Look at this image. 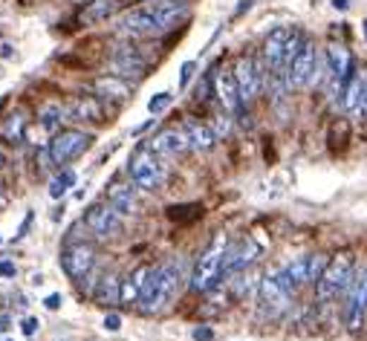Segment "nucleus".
<instances>
[{
  "mask_svg": "<svg viewBox=\"0 0 367 341\" xmlns=\"http://www.w3.org/2000/svg\"><path fill=\"white\" fill-rule=\"evenodd\" d=\"M214 92H217L220 104H223L229 113H240L243 104H246V102H243V96H240L234 70H217V73H214Z\"/></svg>",
  "mask_w": 367,
  "mask_h": 341,
  "instance_id": "obj_16",
  "label": "nucleus"
},
{
  "mask_svg": "<svg viewBox=\"0 0 367 341\" xmlns=\"http://www.w3.org/2000/svg\"><path fill=\"white\" fill-rule=\"evenodd\" d=\"M260 306H263V313H269V316H281L284 309L289 306V298H292V292L281 284V277H278V272L275 275H266L263 281H260Z\"/></svg>",
  "mask_w": 367,
  "mask_h": 341,
  "instance_id": "obj_14",
  "label": "nucleus"
},
{
  "mask_svg": "<svg viewBox=\"0 0 367 341\" xmlns=\"http://www.w3.org/2000/svg\"><path fill=\"white\" fill-rule=\"evenodd\" d=\"M61 304H64V295H58V292H52V295L44 298V306H47V309H58Z\"/></svg>",
  "mask_w": 367,
  "mask_h": 341,
  "instance_id": "obj_34",
  "label": "nucleus"
},
{
  "mask_svg": "<svg viewBox=\"0 0 367 341\" xmlns=\"http://www.w3.org/2000/svg\"><path fill=\"white\" fill-rule=\"evenodd\" d=\"M96 92H99V99L121 102V99L131 96V87H128L125 78H119V76H104V78L96 81Z\"/></svg>",
  "mask_w": 367,
  "mask_h": 341,
  "instance_id": "obj_23",
  "label": "nucleus"
},
{
  "mask_svg": "<svg viewBox=\"0 0 367 341\" xmlns=\"http://www.w3.org/2000/svg\"><path fill=\"white\" fill-rule=\"evenodd\" d=\"M303 44V35L292 26H278L272 29L263 41V64H266V73L269 76H281L289 70L292 58L298 55Z\"/></svg>",
  "mask_w": 367,
  "mask_h": 341,
  "instance_id": "obj_3",
  "label": "nucleus"
},
{
  "mask_svg": "<svg viewBox=\"0 0 367 341\" xmlns=\"http://www.w3.org/2000/svg\"><path fill=\"white\" fill-rule=\"evenodd\" d=\"M353 275H356L353 255H350V252H335V255L327 261L321 277L315 281V301H318V304H330V301H335V298H342V295L347 292L350 281H353Z\"/></svg>",
  "mask_w": 367,
  "mask_h": 341,
  "instance_id": "obj_4",
  "label": "nucleus"
},
{
  "mask_svg": "<svg viewBox=\"0 0 367 341\" xmlns=\"http://www.w3.org/2000/svg\"><path fill=\"white\" fill-rule=\"evenodd\" d=\"M38 327H41V321H38V318H26L20 330H23V335H35V330H38Z\"/></svg>",
  "mask_w": 367,
  "mask_h": 341,
  "instance_id": "obj_35",
  "label": "nucleus"
},
{
  "mask_svg": "<svg viewBox=\"0 0 367 341\" xmlns=\"http://www.w3.org/2000/svg\"><path fill=\"white\" fill-rule=\"evenodd\" d=\"M367 318V266L353 275L344 292V324L347 330H359Z\"/></svg>",
  "mask_w": 367,
  "mask_h": 341,
  "instance_id": "obj_8",
  "label": "nucleus"
},
{
  "mask_svg": "<svg viewBox=\"0 0 367 341\" xmlns=\"http://www.w3.org/2000/svg\"><path fill=\"white\" fill-rule=\"evenodd\" d=\"M93 263H96V252H93V246H87V243H70L67 249L61 252V266H64V272L70 277H76V281H81V277L93 272Z\"/></svg>",
  "mask_w": 367,
  "mask_h": 341,
  "instance_id": "obj_12",
  "label": "nucleus"
},
{
  "mask_svg": "<svg viewBox=\"0 0 367 341\" xmlns=\"http://www.w3.org/2000/svg\"><path fill=\"white\" fill-rule=\"evenodd\" d=\"M9 341H12V338H9Z\"/></svg>",
  "mask_w": 367,
  "mask_h": 341,
  "instance_id": "obj_42",
  "label": "nucleus"
},
{
  "mask_svg": "<svg viewBox=\"0 0 367 341\" xmlns=\"http://www.w3.org/2000/svg\"><path fill=\"white\" fill-rule=\"evenodd\" d=\"M107 203L119 211V214H131L136 211V191L131 182H113L107 189Z\"/></svg>",
  "mask_w": 367,
  "mask_h": 341,
  "instance_id": "obj_21",
  "label": "nucleus"
},
{
  "mask_svg": "<svg viewBox=\"0 0 367 341\" xmlns=\"http://www.w3.org/2000/svg\"><path fill=\"white\" fill-rule=\"evenodd\" d=\"M350 4H353V0H332V6H335V9H342V12L350 9Z\"/></svg>",
  "mask_w": 367,
  "mask_h": 341,
  "instance_id": "obj_38",
  "label": "nucleus"
},
{
  "mask_svg": "<svg viewBox=\"0 0 367 341\" xmlns=\"http://www.w3.org/2000/svg\"><path fill=\"white\" fill-rule=\"evenodd\" d=\"M93 298H96L99 304H119V301H121V277H116V275H102L99 284H96Z\"/></svg>",
  "mask_w": 367,
  "mask_h": 341,
  "instance_id": "obj_26",
  "label": "nucleus"
},
{
  "mask_svg": "<svg viewBox=\"0 0 367 341\" xmlns=\"http://www.w3.org/2000/svg\"><path fill=\"white\" fill-rule=\"evenodd\" d=\"M102 327H104V330H110V333H116V330L121 327V318H119L116 313H107V316H104V324H102Z\"/></svg>",
  "mask_w": 367,
  "mask_h": 341,
  "instance_id": "obj_33",
  "label": "nucleus"
},
{
  "mask_svg": "<svg viewBox=\"0 0 367 341\" xmlns=\"http://www.w3.org/2000/svg\"><path fill=\"white\" fill-rule=\"evenodd\" d=\"M364 119H367V90H364V102H361V110H359Z\"/></svg>",
  "mask_w": 367,
  "mask_h": 341,
  "instance_id": "obj_39",
  "label": "nucleus"
},
{
  "mask_svg": "<svg viewBox=\"0 0 367 341\" xmlns=\"http://www.w3.org/2000/svg\"><path fill=\"white\" fill-rule=\"evenodd\" d=\"M327 261H330L327 255H303V258H295L289 266H284L278 272V277H281V284L295 295L303 284H315L318 281L324 266H327Z\"/></svg>",
  "mask_w": 367,
  "mask_h": 341,
  "instance_id": "obj_7",
  "label": "nucleus"
},
{
  "mask_svg": "<svg viewBox=\"0 0 367 341\" xmlns=\"http://www.w3.org/2000/svg\"><path fill=\"white\" fill-rule=\"evenodd\" d=\"M0 243H4V237H0Z\"/></svg>",
  "mask_w": 367,
  "mask_h": 341,
  "instance_id": "obj_41",
  "label": "nucleus"
},
{
  "mask_svg": "<svg viewBox=\"0 0 367 341\" xmlns=\"http://www.w3.org/2000/svg\"><path fill=\"white\" fill-rule=\"evenodd\" d=\"M327 64L332 70L335 87L344 90V84L353 78V55H350V49H344L342 44H330L327 47Z\"/></svg>",
  "mask_w": 367,
  "mask_h": 341,
  "instance_id": "obj_19",
  "label": "nucleus"
},
{
  "mask_svg": "<svg viewBox=\"0 0 367 341\" xmlns=\"http://www.w3.org/2000/svg\"><path fill=\"white\" fill-rule=\"evenodd\" d=\"M364 90H367V81L353 73V78H350V81L344 84V90H342V104H344L347 113H359V110H361Z\"/></svg>",
  "mask_w": 367,
  "mask_h": 341,
  "instance_id": "obj_24",
  "label": "nucleus"
},
{
  "mask_svg": "<svg viewBox=\"0 0 367 341\" xmlns=\"http://www.w3.org/2000/svg\"><path fill=\"white\" fill-rule=\"evenodd\" d=\"M148 148L154 153H160V157H179V153H186L191 148V142H188V136H186L182 128H168V131H162V133H157L154 139H150Z\"/></svg>",
  "mask_w": 367,
  "mask_h": 341,
  "instance_id": "obj_18",
  "label": "nucleus"
},
{
  "mask_svg": "<svg viewBox=\"0 0 367 341\" xmlns=\"http://www.w3.org/2000/svg\"><path fill=\"white\" fill-rule=\"evenodd\" d=\"M73 185H76V171H61L58 177H52V182H49V197L52 200H61V197H64L70 189H73Z\"/></svg>",
  "mask_w": 367,
  "mask_h": 341,
  "instance_id": "obj_28",
  "label": "nucleus"
},
{
  "mask_svg": "<svg viewBox=\"0 0 367 341\" xmlns=\"http://www.w3.org/2000/svg\"><path fill=\"white\" fill-rule=\"evenodd\" d=\"M182 284V269L179 263H160V266H150V275L145 281V289L139 295V309L145 316H154L160 309H165L171 304V298L179 292Z\"/></svg>",
  "mask_w": 367,
  "mask_h": 341,
  "instance_id": "obj_2",
  "label": "nucleus"
},
{
  "mask_svg": "<svg viewBox=\"0 0 367 341\" xmlns=\"http://www.w3.org/2000/svg\"><path fill=\"white\" fill-rule=\"evenodd\" d=\"M128 171H131V179L136 189H145V191H157L165 179V165L160 160V153H154L150 148H142L133 153Z\"/></svg>",
  "mask_w": 367,
  "mask_h": 341,
  "instance_id": "obj_6",
  "label": "nucleus"
},
{
  "mask_svg": "<svg viewBox=\"0 0 367 341\" xmlns=\"http://www.w3.org/2000/svg\"><path fill=\"white\" fill-rule=\"evenodd\" d=\"M194 70H197L194 61H186V64H182V73H179V87H186V84L194 78Z\"/></svg>",
  "mask_w": 367,
  "mask_h": 341,
  "instance_id": "obj_31",
  "label": "nucleus"
},
{
  "mask_svg": "<svg viewBox=\"0 0 367 341\" xmlns=\"http://www.w3.org/2000/svg\"><path fill=\"white\" fill-rule=\"evenodd\" d=\"M258 255H260V246L255 240H240L237 246H229L226 261H223V272H220V281H231L237 272L249 269Z\"/></svg>",
  "mask_w": 367,
  "mask_h": 341,
  "instance_id": "obj_13",
  "label": "nucleus"
},
{
  "mask_svg": "<svg viewBox=\"0 0 367 341\" xmlns=\"http://www.w3.org/2000/svg\"><path fill=\"white\" fill-rule=\"evenodd\" d=\"M234 78H237V87H240V96L243 102H252L260 87H263V76L258 70V61L252 55H243L237 58V64H234Z\"/></svg>",
  "mask_w": 367,
  "mask_h": 341,
  "instance_id": "obj_15",
  "label": "nucleus"
},
{
  "mask_svg": "<svg viewBox=\"0 0 367 341\" xmlns=\"http://www.w3.org/2000/svg\"><path fill=\"white\" fill-rule=\"evenodd\" d=\"M226 252H229V237H226V232H217L214 240L208 243V249L200 255L197 266H194V275H191V289L194 292H208V289L217 287Z\"/></svg>",
  "mask_w": 367,
  "mask_h": 341,
  "instance_id": "obj_5",
  "label": "nucleus"
},
{
  "mask_svg": "<svg viewBox=\"0 0 367 341\" xmlns=\"http://www.w3.org/2000/svg\"><path fill=\"white\" fill-rule=\"evenodd\" d=\"M171 102H174V96H171V92H157V96L148 102V110L157 116V113H162L165 107H171Z\"/></svg>",
  "mask_w": 367,
  "mask_h": 341,
  "instance_id": "obj_30",
  "label": "nucleus"
},
{
  "mask_svg": "<svg viewBox=\"0 0 367 341\" xmlns=\"http://www.w3.org/2000/svg\"><path fill=\"white\" fill-rule=\"evenodd\" d=\"M15 275V263L12 261H0V277H12Z\"/></svg>",
  "mask_w": 367,
  "mask_h": 341,
  "instance_id": "obj_37",
  "label": "nucleus"
},
{
  "mask_svg": "<svg viewBox=\"0 0 367 341\" xmlns=\"http://www.w3.org/2000/svg\"><path fill=\"white\" fill-rule=\"evenodd\" d=\"M113 70H116V76H133V78H139V76H145V70H148V58L142 55L139 47L121 44V47L113 52Z\"/></svg>",
  "mask_w": 367,
  "mask_h": 341,
  "instance_id": "obj_17",
  "label": "nucleus"
},
{
  "mask_svg": "<svg viewBox=\"0 0 367 341\" xmlns=\"http://www.w3.org/2000/svg\"><path fill=\"white\" fill-rule=\"evenodd\" d=\"M315 73H318V49L310 38H303L298 55L292 58V64L287 70V84L292 90H301V87H310L315 81Z\"/></svg>",
  "mask_w": 367,
  "mask_h": 341,
  "instance_id": "obj_9",
  "label": "nucleus"
},
{
  "mask_svg": "<svg viewBox=\"0 0 367 341\" xmlns=\"http://www.w3.org/2000/svg\"><path fill=\"white\" fill-rule=\"evenodd\" d=\"M93 142V136L84 133V131H58L55 139L49 142V160L55 165H64L70 160H76L78 153H84Z\"/></svg>",
  "mask_w": 367,
  "mask_h": 341,
  "instance_id": "obj_10",
  "label": "nucleus"
},
{
  "mask_svg": "<svg viewBox=\"0 0 367 341\" xmlns=\"http://www.w3.org/2000/svg\"><path fill=\"white\" fill-rule=\"evenodd\" d=\"M61 121H64V107H61V104H47V107H44V116H41V125L55 133V131L61 128Z\"/></svg>",
  "mask_w": 367,
  "mask_h": 341,
  "instance_id": "obj_29",
  "label": "nucleus"
},
{
  "mask_svg": "<svg viewBox=\"0 0 367 341\" xmlns=\"http://www.w3.org/2000/svg\"><path fill=\"white\" fill-rule=\"evenodd\" d=\"M0 168H4V153H0Z\"/></svg>",
  "mask_w": 367,
  "mask_h": 341,
  "instance_id": "obj_40",
  "label": "nucleus"
},
{
  "mask_svg": "<svg viewBox=\"0 0 367 341\" xmlns=\"http://www.w3.org/2000/svg\"><path fill=\"white\" fill-rule=\"evenodd\" d=\"M113 12H116V0H90L87 9L81 12V23H84V26L104 23Z\"/></svg>",
  "mask_w": 367,
  "mask_h": 341,
  "instance_id": "obj_27",
  "label": "nucleus"
},
{
  "mask_svg": "<svg viewBox=\"0 0 367 341\" xmlns=\"http://www.w3.org/2000/svg\"><path fill=\"white\" fill-rule=\"evenodd\" d=\"M211 338H214L211 327H197V330H194V341H211Z\"/></svg>",
  "mask_w": 367,
  "mask_h": 341,
  "instance_id": "obj_36",
  "label": "nucleus"
},
{
  "mask_svg": "<svg viewBox=\"0 0 367 341\" xmlns=\"http://www.w3.org/2000/svg\"><path fill=\"white\" fill-rule=\"evenodd\" d=\"M84 226L102 240H110L121 232V214L107 203V205H93L84 214Z\"/></svg>",
  "mask_w": 367,
  "mask_h": 341,
  "instance_id": "obj_11",
  "label": "nucleus"
},
{
  "mask_svg": "<svg viewBox=\"0 0 367 341\" xmlns=\"http://www.w3.org/2000/svg\"><path fill=\"white\" fill-rule=\"evenodd\" d=\"M20 131H23V116H12V119H9V125H6V133L18 139Z\"/></svg>",
  "mask_w": 367,
  "mask_h": 341,
  "instance_id": "obj_32",
  "label": "nucleus"
},
{
  "mask_svg": "<svg viewBox=\"0 0 367 341\" xmlns=\"http://www.w3.org/2000/svg\"><path fill=\"white\" fill-rule=\"evenodd\" d=\"M188 0H150V4L131 9L119 20V32L131 38H150L174 29L182 18H188Z\"/></svg>",
  "mask_w": 367,
  "mask_h": 341,
  "instance_id": "obj_1",
  "label": "nucleus"
},
{
  "mask_svg": "<svg viewBox=\"0 0 367 341\" xmlns=\"http://www.w3.org/2000/svg\"><path fill=\"white\" fill-rule=\"evenodd\" d=\"M182 131H186L194 150H211L214 145H217V131H211L208 125H203V121H197V119H186Z\"/></svg>",
  "mask_w": 367,
  "mask_h": 341,
  "instance_id": "obj_20",
  "label": "nucleus"
},
{
  "mask_svg": "<svg viewBox=\"0 0 367 341\" xmlns=\"http://www.w3.org/2000/svg\"><path fill=\"white\" fill-rule=\"evenodd\" d=\"M70 119L73 121H99L102 119V104L99 99H90V96H81L70 104Z\"/></svg>",
  "mask_w": 367,
  "mask_h": 341,
  "instance_id": "obj_25",
  "label": "nucleus"
},
{
  "mask_svg": "<svg viewBox=\"0 0 367 341\" xmlns=\"http://www.w3.org/2000/svg\"><path fill=\"white\" fill-rule=\"evenodd\" d=\"M148 275H150V266H136L125 281H121V304H139Z\"/></svg>",
  "mask_w": 367,
  "mask_h": 341,
  "instance_id": "obj_22",
  "label": "nucleus"
}]
</instances>
